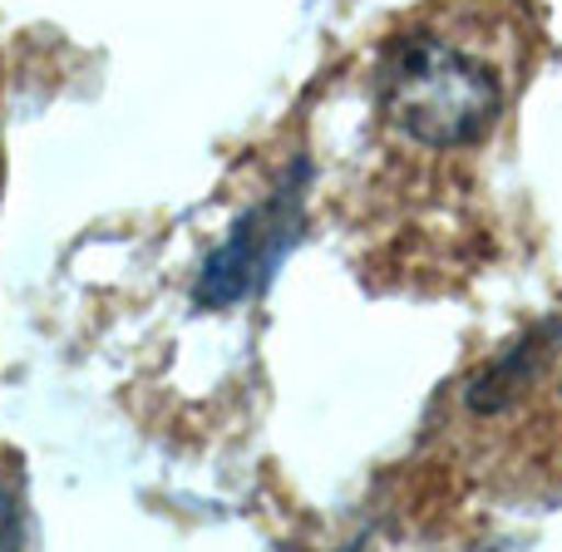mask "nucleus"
Instances as JSON below:
<instances>
[{
	"label": "nucleus",
	"instance_id": "2",
	"mask_svg": "<svg viewBox=\"0 0 562 552\" xmlns=\"http://www.w3.org/2000/svg\"><path fill=\"white\" fill-rule=\"evenodd\" d=\"M301 178H306V168H296V173H291L267 203H257L247 217H237L227 243L207 257L203 277H198V291H193L198 306H233V301H243L247 291H257L277 272L281 257H286L301 237Z\"/></svg>",
	"mask_w": 562,
	"mask_h": 552
},
{
	"label": "nucleus",
	"instance_id": "3",
	"mask_svg": "<svg viewBox=\"0 0 562 552\" xmlns=\"http://www.w3.org/2000/svg\"><path fill=\"white\" fill-rule=\"evenodd\" d=\"M558 336H562L558 326H538V330H528L514 350H504V360H494V365L469 385V409H474V415H498V409H508L514 399H524L528 390L538 385V375L548 370V360H553Z\"/></svg>",
	"mask_w": 562,
	"mask_h": 552
},
{
	"label": "nucleus",
	"instance_id": "1",
	"mask_svg": "<svg viewBox=\"0 0 562 552\" xmlns=\"http://www.w3.org/2000/svg\"><path fill=\"white\" fill-rule=\"evenodd\" d=\"M380 99L390 124H400L415 144L464 148L494 128L504 109L494 69L474 55L445 45L439 35H400L380 65Z\"/></svg>",
	"mask_w": 562,
	"mask_h": 552
},
{
	"label": "nucleus",
	"instance_id": "4",
	"mask_svg": "<svg viewBox=\"0 0 562 552\" xmlns=\"http://www.w3.org/2000/svg\"><path fill=\"white\" fill-rule=\"evenodd\" d=\"M10 543H20V504H15V494L0 488V548H10Z\"/></svg>",
	"mask_w": 562,
	"mask_h": 552
}]
</instances>
